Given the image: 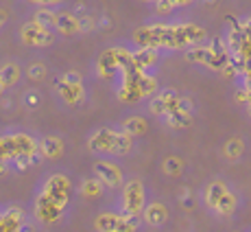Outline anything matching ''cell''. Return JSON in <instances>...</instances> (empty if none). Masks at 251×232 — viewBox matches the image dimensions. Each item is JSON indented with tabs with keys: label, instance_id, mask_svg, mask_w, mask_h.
<instances>
[{
	"label": "cell",
	"instance_id": "cell-1",
	"mask_svg": "<svg viewBox=\"0 0 251 232\" xmlns=\"http://www.w3.org/2000/svg\"><path fill=\"white\" fill-rule=\"evenodd\" d=\"M240 151H243V145L238 143V140H231V143L227 145V153L231 158H236V156H240Z\"/></svg>",
	"mask_w": 251,
	"mask_h": 232
}]
</instances>
